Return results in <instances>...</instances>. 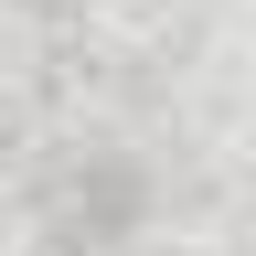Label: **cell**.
<instances>
[{
	"instance_id": "1",
	"label": "cell",
	"mask_w": 256,
	"mask_h": 256,
	"mask_svg": "<svg viewBox=\"0 0 256 256\" xmlns=\"http://www.w3.org/2000/svg\"><path fill=\"white\" fill-rule=\"evenodd\" d=\"M75 214H86V235H128V224L150 214V171H139L128 150L86 160V182H75Z\"/></svg>"
}]
</instances>
